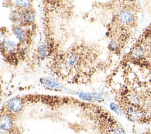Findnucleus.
<instances>
[{"label":"nucleus","mask_w":151,"mask_h":134,"mask_svg":"<svg viewBox=\"0 0 151 134\" xmlns=\"http://www.w3.org/2000/svg\"><path fill=\"white\" fill-rule=\"evenodd\" d=\"M100 50L94 44L87 43L74 44L65 51L54 55L50 63V70L58 78L66 80L70 76L90 74L97 70L95 64Z\"/></svg>","instance_id":"nucleus-2"},{"label":"nucleus","mask_w":151,"mask_h":134,"mask_svg":"<svg viewBox=\"0 0 151 134\" xmlns=\"http://www.w3.org/2000/svg\"><path fill=\"white\" fill-rule=\"evenodd\" d=\"M26 102L24 97L16 96L10 99L3 107L1 112L10 113L17 116L23 110Z\"/></svg>","instance_id":"nucleus-6"},{"label":"nucleus","mask_w":151,"mask_h":134,"mask_svg":"<svg viewBox=\"0 0 151 134\" xmlns=\"http://www.w3.org/2000/svg\"><path fill=\"white\" fill-rule=\"evenodd\" d=\"M111 22L109 24V37L121 36L131 38L139 21L141 12L137 1H119Z\"/></svg>","instance_id":"nucleus-3"},{"label":"nucleus","mask_w":151,"mask_h":134,"mask_svg":"<svg viewBox=\"0 0 151 134\" xmlns=\"http://www.w3.org/2000/svg\"><path fill=\"white\" fill-rule=\"evenodd\" d=\"M10 19L14 25L21 27L34 25L35 20V12L34 8L25 9H14L10 15Z\"/></svg>","instance_id":"nucleus-5"},{"label":"nucleus","mask_w":151,"mask_h":134,"mask_svg":"<svg viewBox=\"0 0 151 134\" xmlns=\"http://www.w3.org/2000/svg\"><path fill=\"white\" fill-rule=\"evenodd\" d=\"M13 3H9L14 9H25L33 8L32 1H12Z\"/></svg>","instance_id":"nucleus-7"},{"label":"nucleus","mask_w":151,"mask_h":134,"mask_svg":"<svg viewBox=\"0 0 151 134\" xmlns=\"http://www.w3.org/2000/svg\"><path fill=\"white\" fill-rule=\"evenodd\" d=\"M134 67L124 87L130 103L139 113L142 125H151V38L140 35L132 46Z\"/></svg>","instance_id":"nucleus-1"},{"label":"nucleus","mask_w":151,"mask_h":134,"mask_svg":"<svg viewBox=\"0 0 151 134\" xmlns=\"http://www.w3.org/2000/svg\"><path fill=\"white\" fill-rule=\"evenodd\" d=\"M1 53L5 62L14 66L18 65L25 55L24 48L5 37L1 39Z\"/></svg>","instance_id":"nucleus-4"},{"label":"nucleus","mask_w":151,"mask_h":134,"mask_svg":"<svg viewBox=\"0 0 151 134\" xmlns=\"http://www.w3.org/2000/svg\"><path fill=\"white\" fill-rule=\"evenodd\" d=\"M142 134H151V128L147 129L145 132H144Z\"/></svg>","instance_id":"nucleus-8"}]
</instances>
